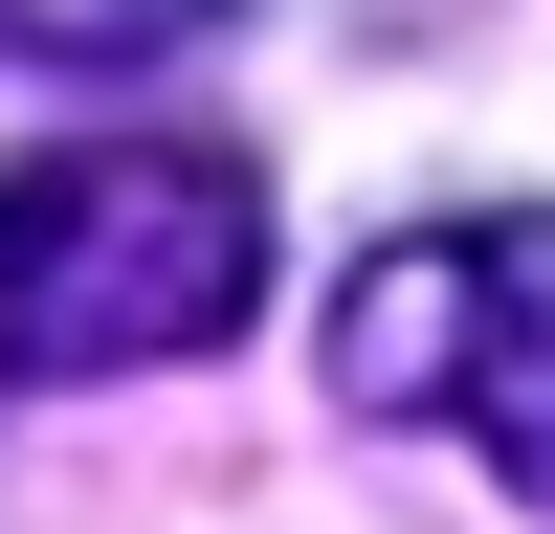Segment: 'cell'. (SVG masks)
Instances as JSON below:
<instances>
[{
    "mask_svg": "<svg viewBox=\"0 0 555 534\" xmlns=\"http://www.w3.org/2000/svg\"><path fill=\"white\" fill-rule=\"evenodd\" d=\"M267 312V178L201 134L0 156V379H156Z\"/></svg>",
    "mask_w": 555,
    "mask_h": 534,
    "instance_id": "6da1fadb",
    "label": "cell"
},
{
    "mask_svg": "<svg viewBox=\"0 0 555 534\" xmlns=\"http://www.w3.org/2000/svg\"><path fill=\"white\" fill-rule=\"evenodd\" d=\"M334 400H356V423L489 445V490L555 512V201H512V223H400V245L334 290Z\"/></svg>",
    "mask_w": 555,
    "mask_h": 534,
    "instance_id": "7a4b0ae2",
    "label": "cell"
},
{
    "mask_svg": "<svg viewBox=\"0 0 555 534\" xmlns=\"http://www.w3.org/2000/svg\"><path fill=\"white\" fill-rule=\"evenodd\" d=\"M222 0H0V67H44V89H89V67H156V44H201Z\"/></svg>",
    "mask_w": 555,
    "mask_h": 534,
    "instance_id": "3957f363",
    "label": "cell"
}]
</instances>
